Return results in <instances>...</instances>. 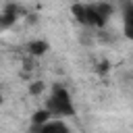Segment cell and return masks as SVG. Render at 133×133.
Returning a JSON list of instances; mask_svg holds the SVG:
<instances>
[{
    "mask_svg": "<svg viewBox=\"0 0 133 133\" xmlns=\"http://www.w3.org/2000/svg\"><path fill=\"white\" fill-rule=\"evenodd\" d=\"M71 10H73V17L85 27H104L112 15V6L108 2H94V4L77 2L73 4Z\"/></svg>",
    "mask_w": 133,
    "mask_h": 133,
    "instance_id": "1",
    "label": "cell"
},
{
    "mask_svg": "<svg viewBox=\"0 0 133 133\" xmlns=\"http://www.w3.org/2000/svg\"><path fill=\"white\" fill-rule=\"evenodd\" d=\"M52 116L56 118H62V116H75V106H73V98L71 94L66 91V87L62 85H54L52 91H50V98L46 100V106Z\"/></svg>",
    "mask_w": 133,
    "mask_h": 133,
    "instance_id": "2",
    "label": "cell"
},
{
    "mask_svg": "<svg viewBox=\"0 0 133 133\" xmlns=\"http://www.w3.org/2000/svg\"><path fill=\"white\" fill-rule=\"evenodd\" d=\"M35 133H71V131L60 118H50L48 123L35 127Z\"/></svg>",
    "mask_w": 133,
    "mask_h": 133,
    "instance_id": "3",
    "label": "cell"
},
{
    "mask_svg": "<svg viewBox=\"0 0 133 133\" xmlns=\"http://www.w3.org/2000/svg\"><path fill=\"white\" fill-rule=\"evenodd\" d=\"M123 33L127 39L133 42V4L125 2L123 6Z\"/></svg>",
    "mask_w": 133,
    "mask_h": 133,
    "instance_id": "4",
    "label": "cell"
},
{
    "mask_svg": "<svg viewBox=\"0 0 133 133\" xmlns=\"http://www.w3.org/2000/svg\"><path fill=\"white\" fill-rule=\"evenodd\" d=\"M19 15H21V6H17V4H8V6L4 8V12H2V27H4V29L10 27V25L19 19Z\"/></svg>",
    "mask_w": 133,
    "mask_h": 133,
    "instance_id": "5",
    "label": "cell"
},
{
    "mask_svg": "<svg viewBox=\"0 0 133 133\" xmlns=\"http://www.w3.org/2000/svg\"><path fill=\"white\" fill-rule=\"evenodd\" d=\"M27 50H29V54H33V56H42V54L48 50V44H46L44 39H33V42H29Z\"/></svg>",
    "mask_w": 133,
    "mask_h": 133,
    "instance_id": "6",
    "label": "cell"
},
{
    "mask_svg": "<svg viewBox=\"0 0 133 133\" xmlns=\"http://www.w3.org/2000/svg\"><path fill=\"white\" fill-rule=\"evenodd\" d=\"M42 83H35V85H31V94H37V91H42Z\"/></svg>",
    "mask_w": 133,
    "mask_h": 133,
    "instance_id": "7",
    "label": "cell"
}]
</instances>
